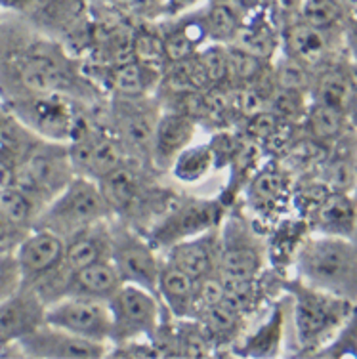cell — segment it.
Instances as JSON below:
<instances>
[{
  "mask_svg": "<svg viewBox=\"0 0 357 359\" xmlns=\"http://www.w3.org/2000/svg\"><path fill=\"white\" fill-rule=\"evenodd\" d=\"M296 269L302 283L357 302V249L350 237H309L298 250Z\"/></svg>",
  "mask_w": 357,
  "mask_h": 359,
  "instance_id": "1",
  "label": "cell"
},
{
  "mask_svg": "<svg viewBox=\"0 0 357 359\" xmlns=\"http://www.w3.org/2000/svg\"><path fill=\"white\" fill-rule=\"evenodd\" d=\"M292 294V321L296 342L304 350L321 348L330 340L350 318L357 302L335 297L323 290L314 289L300 279L289 283Z\"/></svg>",
  "mask_w": 357,
  "mask_h": 359,
  "instance_id": "2",
  "label": "cell"
},
{
  "mask_svg": "<svg viewBox=\"0 0 357 359\" xmlns=\"http://www.w3.org/2000/svg\"><path fill=\"white\" fill-rule=\"evenodd\" d=\"M111 210L96 180L79 176L55 195L36 218V228H46L67 239L97 222L109 220Z\"/></svg>",
  "mask_w": 357,
  "mask_h": 359,
  "instance_id": "3",
  "label": "cell"
},
{
  "mask_svg": "<svg viewBox=\"0 0 357 359\" xmlns=\"http://www.w3.org/2000/svg\"><path fill=\"white\" fill-rule=\"evenodd\" d=\"M75 176L69 144L44 140L31 145L21 157L20 166L15 168V186L44 208Z\"/></svg>",
  "mask_w": 357,
  "mask_h": 359,
  "instance_id": "4",
  "label": "cell"
},
{
  "mask_svg": "<svg viewBox=\"0 0 357 359\" xmlns=\"http://www.w3.org/2000/svg\"><path fill=\"white\" fill-rule=\"evenodd\" d=\"M113 247L111 262L117 268L123 283L137 285L142 289L157 294L159 273L163 268V258L157 255V247L149 237H142L130 224H111Z\"/></svg>",
  "mask_w": 357,
  "mask_h": 359,
  "instance_id": "5",
  "label": "cell"
},
{
  "mask_svg": "<svg viewBox=\"0 0 357 359\" xmlns=\"http://www.w3.org/2000/svg\"><path fill=\"white\" fill-rule=\"evenodd\" d=\"M113 334L111 344L134 339H153L163 325L161 300L155 292L124 283L109 300Z\"/></svg>",
  "mask_w": 357,
  "mask_h": 359,
  "instance_id": "6",
  "label": "cell"
},
{
  "mask_svg": "<svg viewBox=\"0 0 357 359\" xmlns=\"http://www.w3.org/2000/svg\"><path fill=\"white\" fill-rule=\"evenodd\" d=\"M266 262L260 237L241 218H227L220 224L218 276L224 279L256 281Z\"/></svg>",
  "mask_w": 357,
  "mask_h": 359,
  "instance_id": "7",
  "label": "cell"
},
{
  "mask_svg": "<svg viewBox=\"0 0 357 359\" xmlns=\"http://www.w3.org/2000/svg\"><path fill=\"white\" fill-rule=\"evenodd\" d=\"M224 220V207L218 201L184 199L174 205L149 231V241L157 249H168L174 243L191 239L218 228Z\"/></svg>",
  "mask_w": 357,
  "mask_h": 359,
  "instance_id": "8",
  "label": "cell"
},
{
  "mask_svg": "<svg viewBox=\"0 0 357 359\" xmlns=\"http://www.w3.org/2000/svg\"><path fill=\"white\" fill-rule=\"evenodd\" d=\"M44 323L96 342H109L113 318L109 302L84 297H63L46 306Z\"/></svg>",
  "mask_w": 357,
  "mask_h": 359,
  "instance_id": "9",
  "label": "cell"
},
{
  "mask_svg": "<svg viewBox=\"0 0 357 359\" xmlns=\"http://www.w3.org/2000/svg\"><path fill=\"white\" fill-rule=\"evenodd\" d=\"M157 107L151 104L149 96L145 97H115L113 104V126L128 159L137 163L149 161L155 126L159 121Z\"/></svg>",
  "mask_w": 357,
  "mask_h": 359,
  "instance_id": "10",
  "label": "cell"
},
{
  "mask_svg": "<svg viewBox=\"0 0 357 359\" xmlns=\"http://www.w3.org/2000/svg\"><path fill=\"white\" fill-rule=\"evenodd\" d=\"M97 184L109 205L111 215L126 220V224H132L137 216L147 215V207H155V191L147 186L142 174V163L137 161L130 165L126 159Z\"/></svg>",
  "mask_w": 357,
  "mask_h": 359,
  "instance_id": "11",
  "label": "cell"
},
{
  "mask_svg": "<svg viewBox=\"0 0 357 359\" xmlns=\"http://www.w3.org/2000/svg\"><path fill=\"white\" fill-rule=\"evenodd\" d=\"M15 344L29 358L42 359H96L107 358L109 342H96L52 325L42 323Z\"/></svg>",
  "mask_w": 357,
  "mask_h": 359,
  "instance_id": "12",
  "label": "cell"
},
{
  "mask_svg": "<svg viewBox=\"0 0 357 359\" xmlns=\"http://www.w3.org/2000/svg\"><path fill=\"white\" fill-rule=\"evenodd\" d=\"M69 155L79 176L96 182L128 159L117 136L96 126H90L88 130L69 142Z\"/></svg>",
  "mask_w": 357,
  "mask_h": 359,
  "instance_id": "13",
  "label": "cell"
},
{
  "mask_svg": "<svg viewBox=\"0 0 357 359\" xmlns=\"http://www.w3.org/2000/svg\"><path fill=\"white\" fill-rule=\"evenodd\" d=\"M65 252V239L46 228H36L29 233L15 250V260L21 269L23 285H34L50 271L60 268Z\"/></svg>",
  "mask_w": 357,
  "mask_h": 359,
  "instance_id": "14",
  "label": "cell"
},
{
  "mask_svg": "<svg viewBox=\"0 0 357 359\" xmlns=\"http://www.w3.org/2000/svg\"><path fill=\"white\" fill-rule=\"evenodd\" d=\"M338 29H321L306 23L296 15L281 31V44L285 55L295 57L309 69L317 71L327 65L335 50V33Z\"/></svg>",
  "mask_w": 357,
  "mask_h": 359,
  "instance_id": "15",
  "label": "cell"
},
{
  "mask_svg": "<svg viewBox=\"0 0 357 359\" xmlns=\"http://www.w3.org/2000/svg\"><path fill=\"white\" fill-rule=\"evenodd\" d=\"M46 304L27 285L0 302V346L14 344L44 323Z\"/></svg>",
  "mask_w": 357,
  "mask_h": 359,
  "instance_id": "16",
  "label": "cell"
},
{
  "mask_svg": "<svg viewBox=\"0 0 357 359\" xmlns=\"http://www.w3.org/2000/svg\"><path fill=\"white\" fill-rule=\"evenodd\" d=\"M197 134V121L178 109L163 111L159 115L151 142L149 163L159 170H170L174 161L193 144Z\"/></svg>",
  "mask_w": 357,
  "mask_h": 359,
  "instance_id": "17",
  "label": "cell"
},
{
  "mask_svg": "<svg viewBox=\"0 0 357 359\" xmlns=\"http://www.w3.org/2000/svg\"><path fill=\"white\" fill-rule=\"evenodd\" d=\"M165 250V262L186 271L195 281L214 276L218 273V258H220V226L191 239L174 243Z\"/></svg>",
  "mask_w": 357,
  "mask_h": 359,
  "instance_id": "18",
  "label": "cell"
},
{
  "mask_svg": "<svg viewBox=\"0 0 357 359\" xmlns=\"http://www.w3.org/2000/svg\"><path fill=\"white\" fill-rule=\"evenodd\" d=\"M111 247H113V231L109 220L92 224L65 239L63 268L73 273L90 264L111 260Z\"/></svg>",
  "mask_w": 357,
  "mask_h": 359,
  "instance_id": "19",
  "label": "cell"
},
{
  "mask_svg": "<svg viewBox=\"0 0 357 359\" xmlns=\"http://www.w3.org/2000/svg\"><path fill=\"white\" fill-rule=\"evenodd\" d=\"M197 283L186 271L163 260L159 273L157 297L176 319H193L197 311Z\"/></svg>",
  "mask_w": 357,
  "mask_h": 359,
  "instance_id": "20",
  "label": "cell"
},
{
  "mask_svg": "<svg viewBox=\"0 0 357 359\" xmlns=\"http://www.w3.org/2000/svg\"><path fill=\"white\" fill-rule=\"evenodd\" d=\"M123 285V279L113 262L102 260V262H94L73 271L69 277L65 297L96 298V300L109 302Z\"/></svg>",
  "mask_w": 357,
  "mask_h": 359,
  "instance_id": "21",
  "label": "cell"
},
{
  "mask_svg": "<svg viewBox=\"0 0 357 359\" xmlns=\"http://www.w3.org/2000/svg\"><path fill=\"white\" fill-rule=\"evenodd\" d=\"M317 233L351 237L357 222V197L344 191H329L316 207Z\"/></svg>",
  "mask_w": 357,
  "mask_h": 359,
  "instance_id": "22",
  "label": "cell"
},
{
  "mask_svg": "<svg viewBox=\"0 0 357 359\" xmlns=\"http://www.w3.org/2000/svg\"><path fill=\"white\" fill-rule=\"evenodd\" d=\"M353 83H356L353 71L327 63L323 67H319L314 75L309 96H311L314 104L327 105V107L346 113Z\"/></svg>",
  "mask_w": 357,
  "mask_h": 359,
  "instance_id": "23",
  "label": "cell"
},
{
  "mask_svg": "<svg viewBox=\"0 0 357 359\" xmlns=\"http://www.w3.org/2000/svg\"><path fill=\"white\" fill-rule=\"evenodd\" d=\"M163 69L144 62H128L113 67L109 86L119 97H145L159 88Z\"/></svg>",
  "mask_w": 357,
  "mask_h": 359,
  "instance_id": "24",
  "label": "cell"
},
{
  "mask_svg": "<svg viewBox=\"0 0 357 359\" xmlns=\"http://www.w3.org/2000/svg\"><path fill=\"white\" fill-rule=\"evenodd\" d=\"M243 12L234 2H214L201 15L206 41L218 44H231L243 25Z\"/></svg>",
  "mask_w": 357,
  "mask_h": 359,
  "instance_id": "25",
  "label": "cell"
},
{
  "mask_svg": "<svg viewBox=\"0 0 357 359\" xmlns=\"http://www.w3.org/2000/svg\"><path fill=\"white\" fill-rule=\"evenodd\" d=\"M206 41L203 20L197 18L193 21H184L176 27L163 33V50H165L166 63L180 62L191 57L201 50V44Z\"/></svg>",
  "mask_w": 357,
  "mask_h": 359,
  "instance_id": "26",
  "label": "cell"
},
{
  "mask_svg": "<svg viewBox=\"0 0 357 359\" xmlns=\"http://www.w3.org/2000/svg\"><path fill=\"white\" fill-rule=\"evenodd\" d=\"M205 331L210 334V339L214 342H227L234 337H237L241 331V319H243V311L234 308L231 304H227L226 300L216 302V304L203 306L197 310L195 318Z\"/></svg>",
  "mask_w": 357,
  "mask_h": 359,
  "instance_id": "27",
  "label": "cell"
},
{
  "mask_svg": "<svg viewBox=\"0 0 357 359\" xmlns=\"http://www.w3.org/2000/svg\"><path fill=\"white\" fill-rule=\"evenodd\" d=\"M304 125H306L309 138L319 144H332L348 130V126H351L346 113L327 107V105L314 104V102L309 104L308 113L304 117Z\"/></svg>",
  "mask_w": 357,
  "mask_h": 359,
  "instance_id": "28",
  "label": "cell"
},
{
  "mask_svg": "<svg viewBox=\"0 0 357 359\" xmlns=\"http://www.w3.org/2000/svg\"><path fill=\"white\" fill-rule=\"evenodd\" d=\"M214 163L216 161L213 145H189L176 157L174 165L170 166V172L178 182L197 184L213 170Z\"/></svg>",
  "mask_w": 357,
  "mask_h": 359,
  "instance_id": "29",
  "label": "cell"
},
{
  "mask_svg": "<svg viewBox=\"0 0 357 359\" xmlns=\"http://www.w3.org/2000/svg\"><path fill=\"white\" fill-rule=\"evenodd\" d=\"M41 210V205L18 186L0 189V216L8 224L23 226L29 222H36Z\"/></svg>",
  "mask_w": 357,
  "mask_h": 359,
  "instance_id": "30",
  "label": "cell"
},
{
  "mask_svg": "<svg viewBox=\"0 0 357 359\" xmlns=\"http://www.w3.org/2000/svg\"><path fill=\"white\" fill-rule=\"evenodd\" d=\"M287 189V182L281 172L262 170L248 184V201L258 210H269L283 199Z\"/></svg>",
  "mask_w": 357,
  "mask_h": 359,
  "instance_id": "31",
  "label": "cell"
},
{
  "mask_svg": "<svg viewBox=\"0 0 357 359\" xmlns=\"http://www.w3.org/2000/svg\"><path fill=\"white\" fill-rule=\"evenodd\" d=\"M348 8L342 0H304L298 18L321 29H342Z\"/></svg>",
  "mask_w": 357,
  "mask_h": 359,
  "instance_id": "32",
  "label": "cell"
},
{
  "mask_svg": "<svg viewBox=\"0 0 357 359\" xmlns=\"http://www.w3.org/2000/svg\"><path fill=\"white\" fill-rule=\"evenodd\" d=\"M231 44L269 62L275 52V46H277V39H275L271 27L266 23H245L243 21L239 33Z\"/></svg>",
  "mask_w": 357,
  "mask_h": 359,
  "instance_id": "33",
  "label": "cell"
},
{
  "mask_svg": "<svg viewBox=\"0 0 357 359\" xmlns=\"http://www.w3.org/2000/svg\"><path fill=\"white\" fill-rule=\"evenodd\" d=\"M271 75H274V83L277 88L302 90L309 94L316 71L306 67L304 63L296 62L290 55H283L281 60L275 63Z\"/></svg>",
  "mask_w": 357,
  "mask_h": 359,
  "instance_id": "34",
  "label": "cell"
},
{
  "mask_svg": "<svg viewBox=\"0 0 357 359\" xmlns=\"http://www.w3.org/2000/svg\"><path fill=\"white\" fill-rule=\"evenodd\" d=\"M306 100H308V92L290 88H277L275 86L274 94L269 97L268 109L274 111L277 117L292 125V123L304 121V117H306L309 107Z\"/></svg>",
  "mask_w": 357,
  "mask_h": 359,
  "instance_id": "35",
  "label": "cell"
},
{
  "mask_svg": "<svg viewBox=\"0 0 357 359\" xmlns=\"http://www.w3.org/2000/svg\"><path fill=\"white\" fill-rule=\"evenodd\" d=\"M201 65L206 73L210 86H224L229 84V52L227 44L213 42L210 46H205L197 52Z\"/></svg>",
  "mask_w": 357,
  "mask_h": 359,
  "instance_id": "36",
  "label": "cell"
},
{
  "mask_svg": "<svg viewBox=\"0 0 357 359\" xmlns=\"http://www.w3.org/2000/svg\"><path fill=\"white\" fill-rule=\"evenodd\" d=\"M287 125L290 123L277 117L274 111L264 109L245 118V134L248 140H252L256 144H268V142L279 138L281 130Z\"/></svg>",
  "mask_w": 357,
  "mask_h": 359,
  "instance_id": "37",
  "label": "cell"
},
{
  "mask_svg": "<svg viewBox=\"0 0 357 359\" xmlns=\"http://www.w3.org/2000/svg\"><path fill=\"white\" fill-rule=\"evenodd\" d=\"M113 352H107V358H126V359H147L163 358L161 348L153 339H134L111 344Z\"/></svg>",
  "mask_w": 357,
  "mask_h": 359,
  "instance_id": "38",
  "label": "cell"
},
{
  "mask_svg": "<svg viewBox=\"0 0 357 359\" xmlns=\"http://www.w3.org/2000/svg\"><path fill=\"white\" fill-rule=\"evenodd\" d=\"M23 285L21 279V269L18 266L15 255L10 252H0V302L6 300L10 294Z\"/></svg>",
  "mask_w": 357,
  "mask_h": 359,
  "instance_id": "39",
  "label": "cell"
},
{
  "mask_svg": "<svg viewBox=\"0 0 357 359\" xmlns=\"http://www.w3.org/2000/svg\"><path fill=\"white\" fill-rule=\"evenodd\" d=\"M342 35L344 42H346V48L353 57V62L357 65V4H353L351 8H348L346 12V20H344L342 25Z\"/></svg>",
  "mask_w": 357,
  "mask_h": 359,
  "instance_id": "40",
  "label": "cell"
},
{
  "mask_svg": "<svg viewBox=\"0 0 357 359\" xmlns=\"http://www.w3.org/2000/svg\"><path fill=\"white\" fill-rule=\"evenodd\" d=\"M111 2L137 15H149L159 6V0H111Z\"/></svg>",
  "mask_w": 357,
  "mask_h": 359,
  "instance_id": "41",
  "label": "cell"
},
{
  "mask_svg": "<svg viewBox=\"0 0 357 359\" xmlns=\"http://www.w3.org/2000/svg\"><path fill=\"white\" fill-rule=\"evenodd\" d=\"M15 186V168L8 165L6 161L0 159V189Z\"/></svg>",
  "mask_w": 357,
  "mask_h": 359,
  "instance_id": "42",
  "label": "cell"
},
{
  "mask_svg": "<svg viewBox=\"0 0 357 359\" xmlns=\"http://www.w3.org/2000/svg\"><path fill=\"white\" fill-rule=\"evenodd\" d=\"M275 2L279 4V8H281L283 12L298 15V12H300V6H302L304 0H275Z\"/></svg>",
  "mask_w": 357,
  "mask_h": 359,
  "instance_id": "43",
  "label": "cell"
},
{
  "mask_svg": "<svg viewBox=\"0 0 357 359\" xmlns=\"http://www.w3.org/2000/svg\"><path fill=\"white\" fill-rule=\"evenodd\" d=\"M266 0H234V4L241 12H256Z\"/></svg>",
  "mask_w": 357,
  "mask_h": 359,
  "instance_id": "44",
  "label": "cell"
},
{
  "mask_svg": "<svg viewBox=\"0 0 357 359\" xmlns=\"http://www.w3.org/2000/svg\"><path fill=\"white\" fill-rule=\"evenodd\" d=\"M350 239L353 241V245H356V249H357V222H356V229H353V233H351Z\"/></svg>",
  "mask_w": 357,
  "mask_h": 359,
  "instance_id": "45",
  "label": "cell"
},
{
  "mask_svg": "<svg viewBox=\"0 0 357 359\" xmlns=\"http://www.w3.org/2000/svg\"><path fill=\"white\" fill-rule=\"evenodd\" d=\"M214 2H234V0H210V4H214Z\"/></svg>",
  "mask_w": 357,
  "mask_h": 359,
  "instance_id": "46",
  "label": "cell"
},
{
  "mask_svg": "<svg viewBox=\"0 0 357 359\" xmlns=\"http://www.w3.org/2000/svg\"><path fill=\"white\" fill-rule=\"evenodd\" d=\"M351 71H353V75L357 76V65H353V67H351Z\"/></svg>",
  "mask_w": 357,
  "mask_h": 359,
  "instance_id": "47",
  "label": "cell"
}]
</instances>
